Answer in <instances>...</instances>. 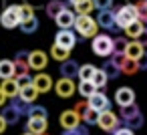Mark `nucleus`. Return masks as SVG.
Masks as SVG:
<instances>
[{
	"label": "nucleus",
	"mask_w": 147,
	"mask_h": 135,
	"mask_svg": "<svg viewBox=\"0 0 147 135\" xmlns=\"http://www.w3.org/2000/svg\"><path fill=\"white\" fill-rule=\"evenodd\" d=\"M73 28H75L77 34L83 36V38H93V36L99 34V24H97L95 18H91V14H87V16H77Z\"/></svg>",
	"instance_id": "f257e3e1"
},
{
	"label": "nucleus",
	"mask_w": 147,
	"mask_h": 135,
	"mask_svg": "<svg viewBox=\"0 0 147 135\" xmlns=\"http://www.w3.org/2000/svg\"><path fill=\"white\" fill-rule=\"evenodd\" d=\"M121 121L125 123V125H129V129L131 131H135V129H141L143 127V113H141V109L133 103V105H129V107H121Z\"/></svg>",
	"instance_id": "f03ea898"
},
{
	"label": "nucleus",
	"mask_w": 147,
	"mask_h": 135,
	"mask_svg": "<svg viewBox=\"0 0 147 135\" xmlns=\"http://www.w3.org/2000/svg\"><path fill=\"white\" fill-rule=\"evenodd\" d=\"M115 12V26H119V28H127L133 20H137V8L133 6V4H123V6H119L117 10H113Z\"/></svg>",
	"instance_id": "7ed1b4c3"
},
{
	"label": "nucleus",
	"mask_w": 147,
	"mask_h": 135,
	"mask_svg": "<svg viewBox=\"0 0 147 135\" xmlns=\"http://www.w3.org/2000/svg\"><path fill=\"white\" fill-rule=\"evenodd\" d=\"M0 24L2 28H16L20 26V4H8L4 12L0 14Z\"/></svg>",
	"instance_id": "20e7f679"
},
{
	"label": "nucleus",
	"mask_w": 147,
	"mask_h": 135,
	"mask_svg": "<svg viewBox=\"0 0 147 135\" xmlns=\"http://www.w3.org/2000/svg\"><path fill=\"white\" fill-rule=\"evenodd\" d=\"M91 49L97 57H111L113 55V38L109 34H97L91 41Z\"/></svg>",
	"instance_id": "39448f33"
},
{
	"label": "nucleus",
	"mask_w": 147,
	"mask_h": 135,
	"mask_svg": "<svg viewBox=\"0 0 147 135\" xmlns=\"http://www.w3.org/2000/svg\"><path fill=\"white\" fill-rule=\"evenodd\" d=\"M97 125L103 129V131H117L119 127H121V119L109 109V111H103V113H99V121H97Z\"/></svg>",
	"instance_id": "423d86ee"
},
{
	"label": "nucleus",
	"mask_w": 147,
	"mask_h": 135,
	"mask_svg": "<svg viewBox=\"0 0 147 135\" xmlns=\"http://www.w3.org/2000/svg\"><path fill=\"white\" fill-rule=\"evenodd\" d=\"M119 69H121V75H135L137 71H139V63L137 61H133V59H127L125 55H113V59H111Z\"/></svg>",
	"instance_id": "0eeeda50"
},
{
	"label": "nucleus",
	"mask_w": 147,
	"mask_h": 135,
	"mask_svg": "<svg viewBox=\"0 0 147 135\" xmlns=\"http://www.w3.org/2000/svg\"><path fill=\"white\" fill-rule=\"evenodd\" d=\"M59 123H61V127H63L65 131L75 129V127H79V125H81V115H79L75 109H67V111H63V113H61Z\"/></svg>",
	"instance_id": "6e6552de"
},
{
	"label": "nucleus",
	"mask_w": 147,
	"mask_h": 135,
	"mask_svg": "<svg viewBox=\"0 0 147 135\" xmlns=\"http://www.w3.org/2000/svg\"><path fill=\"white\" fill-rule=\"evenodd\" d=\"M87 105H89L91 109H95V111L103 113V111H109V107H111V101H109V97H107L105 93L97 91L95 95H91V97L87 99Z\"/></svg>",
	"instance_id": "1a4fd4ad"
},
{
	"label": "nucleus",
	"mask_w": 147,
	"mask_h": 135,
	"mask_svg": "<svg viewBox=\"0 0 147 135\" xmlns=\"http://www.w3.org/2000/svg\"><path fill=\"white\" fill-rule=\"evenodd\" d=\"M55 91H57L59 97L69 99V97H73V95L77 93V85H75L73 79H61V81L55 83Z\"/></svg>",
	"instance_id": "9d476101"
},
{
	"label": "nucleus",
	"mask_w": 147,
	"mask_h": 135,
	"mask_svg": "<svg viewBox=\"0 0 147 135\" xmlns=\"http://www.w3.org/2000/svg\"><path fill=\"white\" fill-rule=\"evenodd\" d=\"M115 103L119 107H129L135 103V91L131 87H119L115 91Z\"/></svg>",
	"instance_id": "9b49d317"
},
{
	"label": "nucleus",
	"mask_w": 147,
	"mask_h": 135,
	"mask_svg": "<svg viewBox=\"0 0 147 135\" xmlns=\"http://www.w3.org/2000/svg\"><path fill=\"white\" fill-rule=\"evenodd\" d=\"M55 45H59L67 51H73L75 45H77V36H75L73 30H59L57 36H55Z\"/></svg>",
	"instance_id": "f8f14e48"
},
{
	"label": "nucleus",
	"mask_w": 147,
	"mask_h": 135,
	"mask_svg": "<svg viewBox=\"0 0 147 135\" xmlns=\"http://www.w3.org/2000/svg\"><path fill=\"white\" fill-rule=\"evenodd\" d=\"M49 65V55L45 51H30L28 53V67L34 71H42Z\"/></svg>",
	"instance_id": "ddd939ff"
},
{
	"label": "nucleus",
	"mask_w": 147,
	"mask_h": 135,
	"mask_svg": "<svg viewBox=\"0 0 147 135\" xmlns=\"http://www.w3.org/2000/svg\"><path fill=\"white\" fill-rule=\"evenodd\" d=\"M30 67H28V51H18L14 57V77H24L28 75Z\"/></svg>",
	"instance_id": "4468645a"
},
{
	"label": "nucleus",
	"mask_w": 147,
	"mask_h": 135,
	"mask_svg": "<svg viewBox=\"0 0 147 135\" xmlns=\"http://www.w3.org/2000/svg\"><path fill=\"white\" fill-rule=\"evenodd\" d=\"M75 18H77V14H75L73 10L65 8V10L55 18V22H57V26H59L61 30H71V28L75 26Z\"/></svg>",
	"instance_id": "2eb2a0df"
},
{
	"label": "nucleus",
	"mask_w": 147,
	"mask_h": 135,
	"mask_svg": "<svg viewBox=\"0 0 147 135\" xmlns=\"http://www.w3.org/2000/svg\"><path fill=\"white\" fill-rule=\"evenodd\" d=\"M47 127H49V119H42V117H28L26 119V131L28 133L40 135V133H47Z\"/></svg>",
	"instance_id": "dca6fc26"
},
{
	"label": "nucleus",
	"mask_w": 147,
	"mask_h": 135,
	"mask_svg": "<svg viewBox=\"0 0 147 135\" xmlns=\"http://www.w3.org/2000/svg\"><path fill=\"white\" fill-rule=\"evenodd\" d=\"M97 24L101 28H107V30H115V12L113 10H99L97 14Z\"/></svg>",
	"instance_id": "f3484780"
},
{
	"label": "nucleus",
	"mask_w": 147,
	"mask_h": 135,
	"mask_svg": "<svg viewBox=\"0 0 147 135\" xmlns=\"http://www.w3.org/2000/svg\"><path fill=\"white\" fill-rule=\"evenodd\" d=\"M32 85H34V89L38 91V95H40V93H49L51 87H53V79H51V75H47V73H38V75H34Z\"/></svg>",
	"instance_id": "a211bd4d"
},
{
	"label": "nucleus",
	"mask_w": 147,
	"mask_h": 135,
	"mask_svg": "<svg viewBox=\"0 0 147 135\" xmlns=\"http://www.w3.org/2000/svg\"><path fill=\"white\" fill-rule=\"evenodd\" d=\"M59 71H61L63 79H75V77H79V65H77V61H73V59L61 63Z\"/></svg>",
	"instance_id": "6ab92c4d"
},
{
	"label": "nucleus",
	"mask_w": 147,
	"mask_h": 135,
	"mask_svg": "<svg viewBox=\"0 0 147 135\" xmlns=\"http://www.w3.org/2000/svg\"><path fill=\"white\" fill-rule=\"evenodd\" d=\"M0 91L4 93L6 99H14V97H18V93H20L18 85H16V79H6V81H2V85H0Z\"/></svg>",
	"instance_id": "aec40b11"
},
{
	"label": "nucleus",
	"mask_w": 147,
	"mask_h": 135,
	"mask_svg": "<svg viewBox=\"0 0 147 135\" xmlns=\"http://www.w3.org/2000/svg\"><path fill=\"white\" fill-rule=\"evenodd\" d=\"M0 115H2V119L6 121V125H16V123L20 121V113H18V109H14L12 105H4Z\"/></svg>",
	"instance_id": "412c9836"
},
{
	"label": "nucleus",
	"mask_w": 147,
	"mask_h": 135,
	"mask_svg": "<svg viewBox=\"0 0 147 135\" xmlns=\"http://www.w3.org/2000/svg\"><path fill=\"white\" fill-rule=\"evenodd\" d=\"M143 55H145V49H143L137 41H129V45H127V49H125V57H127V59H133V61H139Z\"/></svg>",
	"instance_id": "4be33fe9"
},
{
	"label": "nucleus",
	"mask_w": 147,
	"mask_h": 135,
	"mask_svg": "<svg viewBox=\"0 0 147 135\" xmlns=\"http://www.w3.org/2000/svg\"><path fill=\"white\" fill-rule=\"evenodd\" d=\"M65 8H67V4L63 2V0H51V2L45 4V10H47V14H49L51 18H57Z\"/></svg>",
	"instance_id": "5701e85b"
},
{
	"label": "nucleus",
	"mask_w": 147,
	"mask_h": 135,
	"mask_svg": "<svg viewBox=\"0 0 147 135\" xmlns=\"http://www.w3.org/2000/svg\"><path fill=\"white\" fill-rule=\"evenodd\" d=\"M14 61H8V59H2L0 61V79L6 81V79H14Z\"/></svg>",
	"instance_id": "b1692460"
},
{
	"label": "nucleus",
	"mask_w": 147,
	"mask_h": 135,
	"mask_svg": "<svg viewBox=\"0 0 147 135\" xmlns=\"http://www.w3.org/2000/svg\"><path fill=\"white\" fill-rule=\"evenodd\" d=\"M101 71L107 75V79H119V77H121V69H119L113 61H105L103 67H101Z\"/></svg>",
	"instance_id": "393cba45"
},
{
	"label": "nucleus",
	"mask_w": 147,
	"mask_h": 135,
	"mask_svg": "<svg viewBox=\"0 0 147 135\" xmlns=\"http://www.w3.org/2000/svg\"><path fill=\"white\" fill-rule=\"evenodd\" d=\"M18 97H20L24 103H34L36 97H38V91L34 89V85H28V87H22V89H20Z\"/></svg>",
	"instance_id": "a878e982"
},
{
	"label": "nucleus",
	"mask_w": 147,
	"mask_h": 135,
	"mask_svg": "<svg viewBox=\"0 0 147 135\" xmlns=\"http://www.w3.org/2000/svg\"><path fill=\"white\" fill-rule=\"evenodd\" d=\"M143 30H145V26H143L139 20H133V22H131V24L125 28V36H127V38H133V41H137V36H139Z\"/></svg>",
	"instance_id": "bb28decb"
},
{
	"label": "nucleus",
	"mask_w": 147,
	"mask_h": 135,
	"mask_svg": "<svg viewBox=\"0 0 147 135\" xmlns=\"http://www.w3.org/2000/svg\"><path fill=\"white\" fill-rule=\"evenodd\" d=\"M51 57H53L55 61L65 63V61L71 59V51H67V49H63V47H59V45H53V47H51Z\"/></svg>",
	"instance_id": "cd10ccee"
},
{
	"label": "nucleus",
	"mask_w": 147,
	"mask_h": 135,
	"mask_svg": "<svg viewBox=\"0 0 147 135\" xmlns=\"http://www.w3.org/2000/svg\"><path fill=\"white\" fill-rule=\"evenodd\" d=\"M77 91H79V95H81V97L89 99L91 95H95V93H97V87H95L91 81H81V83H79V87H77Z\"/></svg>",
	"instance_id": "c85d7f7f"
},
{
	"label": "nucleus",
	"mask_w": 147,
	"mask_h": 135,
	"mask_svg": "<svg viewBox=\"0 0 147 135\" xmlns=\"http://www.w3.org/2000/svg\"><path fill=\"white\" fill-rule=\"evenodd\" d=\"M75 8V12H77V16H87L89 12H93V0H83V2H79V4H75L73 6Z\"/></svg>",
	"instance_id": "c756f323"
},
{
	"label": "nucleus",
	"mask_w": 147,
	"mask_h": 135,
	"mask_svg": "<svg viewBox=\"0 0 147 135\" xmlns=\"http://www.w3.org/2000/svg\"><path fill=\"white\" fill-rule=\"evenodd\" d=\"M20 30H22L24 34H32V32H36V30H38V18L32 16V18L20 22Z\"/></svg>",
	"instance_id": "7c9ffc66"
},
{
	"label": "nucleus",
	"mask_w": 147,
	"mask_h": 135,
	"mask_svg": "<svg viewBox=\"0 0 147 135\" xmlns=\"http://www.w3.org/2000/svg\"><path fill=\"white\" fill-rule=\"evenodd\" d=\"M127 45H129V38H127V36H117V38H113V55H125Z\"/></svg>",
	"instance_id": "2f4dec72"
},
{
	"label": "nucleus",
	"mask_w": 147,
	"mask_h": 135,
	"mask_svg": "<svg viewBox=\"0 0 147 135\" xmlns=\"http://www.w3.org/2000/svg\"><path fill=\"white\" fill-rule=\"evenodd\" d=\"M95 73H97L95 65H83V67H79V79L81 81H91L95 77Z\"/></svg>",
	"instance_id": "473e14b6"
},
{
	"label": "nucleus",
	"mask_w": 147,
	"mask_h": 135,
	"mask_svg": "<svg viewBox=\"0 0 147 135\" xmlns=\"http://www.w3.org/2000/svg\"><path fill=\"white\" fill-rule=\"evenodd\" d=\"M10 105H12L14 109H18V113H20V117H22V115H26V117H28V113H30V107H32L30 103H24V101H22L20 97H14Z\"/></svg>",
	"instance_id": "72a5a7b5"
},
{
	"label": "nucleus",
	"mask_w": 147,
	"mask_h": 135,
	"mask_svg": "<svg viewBox=\"0 0 147 135\" xmlns=\"http://www.w3.org/2000/svg\"><path fill=\"white\" fill-rule=\"evenodd\" d=\"M83 121L87 123V125H97V121H99V111H95V109H91V107H87L85 111H83Z\"/></svg>",
	"instance_id": "f704fd0d"
},
{
	"label": "nucleus",
	"mask_w": 147,
	"mask_h": 135,
	"mask_svg": "<svg viewBox=\"0 0 147 135\" xmlns=\"http://www.w3.org/2000/svg\"><path fill=\"white\" fill-rule=\"evenodd\" d=\"M107 81H109V79H107V75H105V73H103L101 69H97L95 77L91 79V83H93V85L97 87V91H99V89H105V87H107Z\"/></svg>",
	"instance_id": "c9c22d12"
},
{
	"label": "nucleus",
	"mask_w": 147,
	"mask_h": 135,
	"mask_svg": "<svg viewBox=\"0 0 147 135\" xmlns=\"http://www.w3.org/2000/svg\"><path fill=\"white\" fill-rule=\"evenodd\" d=\"M28 117H42V119H49V111H47V107H42V105H32Z\"/></svg>",
	"instance_id": "e433bc0d"
},
{
	"label": "nucleus",
	"mask_w": 147,
	"mask_h": 135,
	"mask_svg": "<svg viewBox=\"0 0 147 135\" xmlns=\"http://www.w3.org/2000/svg\"><path fill=\"white\" fill-rule=\"evenodd\" d=\"M32 16H34V8L28 6V4H20V22L32 18Z\"/></svg>",
	"instance_id": "4c0bfd02"
},
{
	"label": "nucleus",
	"mask_w": 147,
	"mask_h": 135,
	"mask_svg": "<svg viewBox=\"0 0 147 135\" xmlns=\"http://www.w3.org/2000/svg\"><path fill=\"white\" fill-rule=\"evenodd\" d=\"M63 135H89V129H87V125H79V127H75V129L63 131Z\"/></svg>",
	"instance_id": "58836bf2"
},
{
	"label": "nucleus",
	"mask_w": 147,
	"mask_h": 135,
	"mask_svg": "<svg viewBox=\"0 0 147 135\" xmlns=\"http://www.w3.org/2000/svg\"><path fill=\"white\" fill-rule=\"evenodd\" d=\"M93 6L99 8V10H111L113 0H93Z\"/></svg>",
	"instance_id": "ea45409f"
},
{
	"label": "nucleus",
	"mask_w": 147,
	"mask_h": 135,
	"mask_svg": "<svg viewBox=\"0 0 147 135\" xmlns=\"http://www.w3.org/2000/svg\"><path fill=\"white\" fill-rule=\"evenodd\" d=\"M16 85H18V89L28 87V85H32V77H28V75H24V77H16Z\"/></svg>",
	"instance_id": "a19ab883"
},
{
	"label": "nucleus",
	"mask_w": 147,
	"mask_h": 135,
	"mask_svg": "<svg viewBox=\"0 0 147 135\" xmlns=\"http://www.w3.org/2000/svg\"><path fill=\"white\" fill-rule=\"evenodd\" d=\"M24 4H28L32 8H40V6H45V0H26Z\"/></svg>",
	"instance_id": "79ce46f5"
},
{
	"label": "nucleus",
	"mask_w": 147,
	"mask_h": 135,
	"mask_svg": "<svg viewBox=\"0 0 147 135\" xmlns=\"http://www.w3.org/2000/svg\"><path fill=\"white\" fill-rule=\"evenodd\" d=\"M137 43H139V45L145 49V45H147V28H145V30H143V32L137 36Z\"/></svg>",
	"instance_id": "37998d69"
},
{
	"label": "nucleus",
	"mask_w": 147,
	"mask_h": 135,
	"mask_svg": "<svg viewBox=\"0 0 147 135\" xmlns=\"http://www.w3.org/2000/svg\"><path fill=\"white\" fill-rule=\"evenodd\" d=\"M115 135H135V133H133L129 127H119V129L115 131Z\"/></svg>",
	"instance_id": "c03bdc74"
},
{
	"label": "nucleus",
	"mask_w": 147,
	"mask_h": 135,
	"mask_svg": "<svg viewBox=\"0 0 147 135\" xmlns=\"http://www.w3.org/2000/svg\"><path fill=\"white\" fill-rule=\"evenodd\" d=\"M87 107H89V105H87L85 101H81V103H77V105H75V111H77L79 115H83V111H85Z\"/></svg>",
	"instance_id": "a18cd8bd"
},
{
	"label": "nucleus",
	"mask_w": 147,
	"mask_h": 135,
	"mask_svg": "<svg viewBox=\"0 0 147 135\" xmlns=\"http://www.w3.org/2000/svg\"><path fill=\"white\" fill-rule=\"evenodd\" d=\"M6 127H8V125H6V121L2 119V115H0V133H4V131H6Z\"/></svg>",
	"instance_id": "49530a36"
},
{
	"label": "nucleus",
	"mask_w": 147,
	"mask_h": 135,
	"mask_svg": "<svg viewBox=\"0 0 147 135\" xmlns=\"http://www.w3.org/2000/svg\"><path fill=\"white\" fill-rule=\"evenodd\" d=\"M4 103H6V97H4L2 91H0V107H4Z\"/></svg>",
	"instance_id": "de8ad7c7"
},
{
	"label": "nucleus",
	"mask_w": 147,
	"mask_h": 135,
	"mask_svg": "<svg viewBox=\"0 0 147 135\" xmlns=\"http://www.w3.org/2000/svg\"><path fill=\"white\" fill-rule=\"evenodd\" d=\"M69 2H71V4L75 6V4H79V2H83V0H69Z\"/></svg>",
	"instance_id": "09e8293b"
},
{
	"label": "nucleus",
	"mask_w": 147,
	"mask_h": 135,
	"mask_svg": "<svg viewBox=\"0 0 147 135\" xmlns=\"http://www.w3.org/2000/svg\"><path fill=\"white\" fill-rule=\"evenodd\" d=\"M22 135H34V133H28V131H24V133H22Z\"/></svg>",
	"instance_id": "8fccbe9b"
},
{
	"label": "nucleus",
	"mask_w": 147,
	"mask_h": 135,
	"mask_svg": "<svg viewBox=\"0 0 147 135\" xmlns=\"http://www.w3.org/2000/svg\"><path fill=\"white\" fill-rule=\"evenodd\" d=\"M40 135H49V133H40Z\"/></svg>",
	"instance_id": "3c124183"
},
{
	"label": "nucleus",
	"mask_w": 147,
	"mask_h": 135,
	"mask_svg": "<svg viewBox=\"0 0 147 135\" xmlns=\"http://www.w3.org/2000/svg\"><path fill=\"white\" fill-rule=\"evenodd\" d=\"M145 71H147V69H145Z\"/></svg>",
	"instance_id": "603ef678"
}]
</instances>
